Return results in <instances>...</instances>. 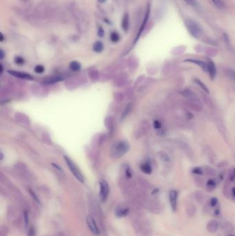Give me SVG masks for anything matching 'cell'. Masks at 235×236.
<instances>
[{
    "instance_id": "cell-32",
    "label": "cell",
    "mask_w": 235,
    "mask_h": 236,
    "mask_svg": "<svg viewBox=\"0 0 235 236\" xmlns=\"http://www.w3.org/2000/svg\"><path fill=\"white\" fill-rule=\"evenodd\" d=\"M153 126L154 128L156 130H161L162 127H163V125H162V123L159 120H155L153 122Z\"/></svg>"
},
{
    "instance_id": "cell-21",
    "label": "cell",
    "mask_w": 235,
    "mask_h": 236,
    "mask_svg": "<svg viewBox=\"0 0 235 236\" xmlns=\"http://www.w3.org/2000/svg\"><path fill=\"white\" fill-rule=\"evenodd\" d=\"M103 50V44L102 41H96L93 45V51L96 53H101Z\"/></svg>"
},
{
    "instance_id": "cell-40",
    "label": "cell",
    "mask_w": 235,
    "mask_h": 236,
    "mask_svg": "<svg viewBox=\"0 0 235 236\" xmlns=\"http://www.w3.org/2000/svg\"><path fill=\"white\" fill-rule=\"evenodd\" d=\"M230 196L232 197V200L235 201V186H233L232 189H231V191H230Z\"/></svg>"
},
{
    "instance_id": "cell-3",
    "label": "cell",
    "mask_w": 235,
    "mask_h": 236,
    "mask_svg": "<svg viewBox=\"0 0 235 236\" xmlns=\"http://www.w3.org/2000/svg\"><path fill=\"white\" fill-rule=\"evenodd\" d=\"M185 26L190 34L195 38H198L201 34V29L199 24L195 21L188 19L185 21Z\"/></svg>"
},
{
    "instance_id": "cell-14",
    "label": "cell",
    "mask_w": 235,
    "mask_h": 236,
    "mask_svg": "<svg viewBox=\"0 0 235 236\" xmlns=\"http://www.w3.org/2000/svg\"><path fill=\"white\" fill-rule=\"evenodd\" d=\"M89 27V24L87 20H86L85 19H81L78 22V25L77 28L78 29L81 31V32H84V31H86L88 30Z\"/></svg>"
},
{
    "instance_id": "cell-41",
    "label": "cell",
    "mask_w": 235,
    "mask_h": 236,
    "mask_svg": "<svg viewBox=\"0 0 235 236\" xmlns=\"http://www.w3.org/2000/svg\"><path fill=\"white\" fill-rule=\"evenodd\" d=\"M227 165V162L226 161H223L219 162V164H217V166L220 168H223Z\"/></svg>"
},
{
    "instance_id": "cell-24",
    "label": "cell",
    "mask_w": 235,
    "mask_h": 236,
    "mask_svg": "<svg viewBox=\"0 0 235 236\" xmlns=\"http://www.w3.org/2000/svg\"><path fill=\"white\" fill-rule=\"evenodd\" d=\"M203 170H204V173L208 176H215L217 174L215 170L210 166H206Z\"/></svg>"
},
{
    "instance_id": "cell-25",
    "label": "cell",
    "mask_w": 235,
    "mask_h": 236,
    "mask_svg": "<svg viewBox=\"0 0 235 236\" xmlns=\"http://www.w3.org/2000/svg\"><path fill=\"white\" fill-rule=\"evenodd\" d=\"M70 68H71L72 71H78L81 69V64L79 63L78 62L73 61L70 62Z\"/></svg>"
},
{
    "instance_id": "cell-43",
    "label": "cell",
    "mask_w": 235,
    "mask_h": 236,
    "mask_svg": "<svg viewBox=\"0 0 235 236\" xmlns=\"http://www.w3.org/2000/svg\"><path fill=\"white\" fill-rule=\"evenodd\" d=\"M29 236H34V229L33 227H30L29 230V233H28Z\"/></svg>"
},
{
    "instance_id": "cell-18",
    "label": "cell",
    "mask_w": 235,
    "mask_h": 236,
    "mask_svg": "<svg viewBox=\"0 0 235 236\" xmlns=\"http://www.w3.org/2000/svg\"><path fill=\"white\" fill-rule=\"evenodd\" d=\"M129 15L128 13H125L123 17L122 22V27L123 30L126 32L128 30L129 28Z\"/></svg>"
},
{
    "instance_id": "cell-28",
    "label": "cell",
    "mask_w": 235,
    "mask_h": 236,
    "mask_svg": "<svg viewBox=\"0 0 235 236\" xmlns=\"http://www.w3.org/2000/svg\"><path fill=\"white\" fill-rule=\"evenodd\" d=\"M218 203H219V200L217 199L216 197H211L210 200H209V202H208L209 205L210 206V207H211V208H214V207L217 206V205H218Z\"/></svg>"
},
{
    "instance_id": "cell-33",
    "label": "cell",
    "mask_w": 235,
    "mask_h": 236,
    "mask_svg": "<svg viewBox=\"0 0 235 236\" xmlns=\"http://www.w3.org/2000/svg\"><path fill=\"white\" fill-rule=\"evenodd\" d=\"M44 71H45L44 67L41 65H38L35 68H34V71H35L37 73H39V74L43 73Z\"/></svg>"
},
{
    "instance_id": "cell-34",
    "label": "cell",
    "mask_w": 235,
    "mask_h": 236,
    "mask_svg": "<svg viewBox=\"0 0 235 236\" xmlns=\"http://www.w3.org/2000/svg\"><path fill=\"white\" fill-rule=\"evenodd\" d=\"M29 192H30V194L31 197H33V199L34 201H35V202H36L38 204H39V205H40V204H41V202H40V201H39V198H38L37 196L35 195V193H34L33 191V190H31L30 189L29 190Z\"/></svg>"
},
{
    "instance_id": "cell-35",
    "label": "cell",
    "mask_w": 235,
    "mask_h": 236,
    "mask_svg": "<svg viewBox=\"0 0 235 236\" xmlns=\"http://www.w3.org/2000/svg\"><path fill=\"white\" fill-rule=\"evenodd\" d=\"M184 1L187 3H188L189 5H191L192 6L196 7L199 6V3L197 1H196V0H184Z\"/></svg>"
},
{
    "instance_id": "cell-8",
    "label": "cell",
    "mask_w": 235,
    "mask_h": 236,
    "mask_svg": "<svg viewBox=\"0 0 235 236\" xmlns=\"http://www.w3.org/2000/svg\"><path fill=\"white\" fill-rule=\"evenodd\" d=\"M207 71L209 73L210 78L214 79L216 77L217 75V68L216 66L214 64V62L211 60H208L207 62Z\"/></svg>"
},
{
    "instance_id": "cell-23",
    "label": "cell",
    "mask_w": 235,
    "mask_h": 236,
    "mask_svg": "<svg viewBox=\"0 0 235 236\" xmlns=\"http://www.w3.org/2000/svg\"><path fill=\"white\" fill-rule=\"evenodd\" d=\"M195 197L196 200L199 203H202L203 201L205 200V196L204 194H203L201 191H196L195 193Z\"/></svg>"
},
{
    "instance_id": "cell-27",
    "label": "cell",
    "mask_w": 235,
    "mask_h": 236,
    "mask_svg": "<svg viewBox=\"0 0 235 236\" xmlns=\"http://www.w3.org/2000/svg\"><path fill=\"white\" fill-rule=\"evenodd\" d=\"M110 40H111L112 42L113 43H116L120 39V37H119V35L117 33V32H112L111 34H110Z\"/></svg>"
},
{
    "instance_id": "cell-45",
    "label": "cell",
    "mask_w": 235,
    "mask_h": 236,
    "mask_svg": "<svg viewBox=\"0 0 235 236\" xmlns=\"http://www.w3.org/2000/svg\"><path fill=\"white\" fill-rule=\"evenodd\" d=\"M97 1L99 2V3H103L106 2V0H97Z\"/></svg>"
},
{
    "instance_id": "cell-7",
    "label": "cell",
    "mask_w": 235,
    "mask_h": 236,
    "mask_svg": "<svg viewBox=\"0 0 235 236\" xmlns=\"http://www.w3.org/2000/svg\"><path fill=\"white\" fill-rule=\"evenodd\" d=\"M86 223H87L88 227H89L90 230L92 231V233H94L96 235H99L100 234L99 228L96 224V222L92 216H88L87 217V218H86Z\"/></svg>"
},
{
    "instance_id": "cell-9",
    "label": "cell",
    "mask_w": 235,
    "mask_h": 236,
    "mask_svg": "<svg viewBox=\"0 0 235 236\" xmlns=\"http://www.w3.org/2000/svg\"><path fill=\"white\" fill-rule=\"evenodd\" d=\"M10 75H12L15 77L19 78L21 79H29V80H33V78L29 75V73H26L24 72H19V71H8Z\"/></svg>"
},
{
    "instance_id": "cell-17",
    "label": "cell",
    "mask_w": 235,
    "mask_h": 236,
    "mask_svg": "<svg viewBox=\"0 0 235 236\" xmlns=\"http://www.w3.org/2000/svg\"><path fill=\"white\" fill-rule=\"evenodd\" d=\"M179 147H180L183 151H184V153H185V154L190 157L189 154L191 153L192 151H191V148H190L189 145L187 143H186V142H184V141H181V140L179 142Z\"/></svg>"
},
{
    "instance_id": "cell-42",
    "label": "cell",
    "mask_w": 235,
    "mask_h": 236,
    "mask_svg": "<svg viewBox=\"0 0 235 236\" xmlns=\"http://www.w3.org/2000/svg\"><path fill=\"white\" fill-rule=\"evenodd\" d=\"M98 35L101 37H103V35H104V30L102 29V27H100L98 30Z\"/></svg>"
},
{
    "instance_id": "cell-16",
    "label": "cell",
    "mask_w": 235,
    "mask_h": 236,
    "mask_svg": "<svg viewBox=\"0 0 235 236\" xmlns=\"http://www.w3.org/2000/svg\"><path fill=\"white\" fill-rule=\"evenodd\" d=\"M217 183L215 180L209 179L206 182V189L209 192H212L216 189Z\"/></svg>"
},
{
    "instance_id": "cell-20",
    "label": "cell",
    "mask_w": 235,
    "mask_h": 236,
    "mask_svg": "<svg viewBox=\"0 0 235 236\" xmlns=\"http://www.w3.org/2000/svg\"><path fill=\"white\" fill-rule=\"evenodd\" d=\"M141 169L144 173L146 174H151V173L153 172V169H152V166L150 164H149L148 162H144L141 165Z\"/></svg>"
},
{
    "instance_id": "cell-29",
    "label": "cell",
    "mask_w": 235,
    "mask_h": 236,
    "mask_svg": "<svg viewBox=\"0 0 235 236\" xmlns=\"http://www.w3.org/2000/svg\"><path fill=\"white\" fill-rule=\"evenodd\" d=\"M226 75H227V77L232 79V81L235 82V71L234 70L231 68L227 69V70L226 71Z\"/></svg>"
},
{
    "instance_id": "cell-47",
    "label": "cell",
    "mask_w": 235,
    "mask_h": 236,
    "mask_svg": "<svg viewBox=\"0 0 235 236\" xmlns=\"http://www.w3.org/2000/svg\"><path fill=\"white\" fill-rule=\"evenodd\" d=\"M232 174H233V175H234V178H235V168L232 170Z\"/></svg>"
},
{
    "instance_id": "cell-11",
    "label": "cell",
    "mask_w": 235,
    "mask_h": 236,
    "mask_svg": "<svg viewBox=\"0 0 235 236\" xmlns=\"http://www.w3.org/2000/svg\"><path fill=\"white\" fill-rule=\"evenodd\" d=\"M179 95H181L182 97H184V98H188V99L196 98L195 93L192 91H191V89H188V88H184V89L180 90V91H179Z\"/></svg>"
},
{
    "instance_id": "cell-46",
    "label": "cell",
    "mask_w": 235,
    "mask_h": 236,
    "mask_svg": "<svg viewBox=\"0 0 235 236\" xmlns=\"http://www.w3.org/2000/svg\"><path fill=\"white\" fill-rule=\"evenodd\" d=\"M0 40H1V41H2L3 40V35L2 33H1V39H0Z\"/></svg>"
},
{
    "instance_id": "cell-38",
    "label": "cell",
    "mask_w": 235,
    "mask_h": 236,
    "mask_svg": "<svg viewBox=\"0 0 235 236\" xmlns=\"http://www.w3.org/2000/svg\"><path fill=\"white\" fill-rule=\"evenodd\" d=\"M220 215H221L220 207H217V209H215V211H214V216H215V217H219L220 216Z\"/></svg>"
},
{
    "instance_id": "cell-30",
    "label": "cell",
    "mask_w": 235,
    "mask_h": 236,
    "mask_svg": "<svg viewBox=\"0 0 235 236\" xmlns=\"http://www.w3.org/2000/svg\"><path fill=\"white\" fill-rule=\"evenodd\" d=\"M212 2L218 8L222 9L224 8V3L222 2V0H212Z\"/></svg>"
},
{
    "instance_id": "cell-10",
    "label": "cell",
    "mask_w": 235,
    "mask_h": 236,
    "mask_svg": "<svg viewBox=\"0 0 235 236\" xmlns=\"http://www.w3.org/2000/svg\"><path fill=\"white\" fill-rule=\"evenodd\" d=\"M206 228L210 233H215L219 228L218 222L215 220H210L206 225Z\"/></svg>"
},
{
    "instance_id": "cell-2",
    "label": "cell",
    "mask_w": 235,
    "mask_h": 236,
    "mask_svg": "<svg viewBox=\"0 0 235 236\" xmlns=\"http://www.w3.org/2000/svg\"><path fill=\"white\" fill-rule=\"evenodd\" d=\"M64 159H65V162H66V164L68 166L69 169H70V171L72 172V174L74 175L75 178H77L80 182L84 183V175H82V173L80 171V170H79L77 166H76V164H75L74 162L71 160V159L69 158L68 157H67V156H64Z\"/></svg>"
},
{
    "instance_id": "cell-31",
    "label": "cell",
    "mask_w": 235,
    "mask_h": 236,
    "mask_svg": "<svg viewBox=\"0 0 235 236\" xmlns=\"http://www.w3.org/2000/svg\"><path fill=\"white\" fill-rule=\"evenodd\" d=\"M160 158L161 159L165 162H168L170 161V157L165 152H161L160 153Z\"/></svg>"
},
{
    "instance_id": "cell-36",
    "label": "cell",
    "mask_w": 235,
    "mask_h": 236,
    "mask_svg": "<svg viewBox=\"0 0 235 236\" xmlns=\"http://www.w3.org/2000/svg\"><path fill=\"white\" fill-rule=\"evenodd\" d=\"M24 222H25V224L26 226L29 225V212L27 211H25L24 213Z\"/></svg>"
},
{
    "instance_id": "cell-22",
    "label": "cell",
    "mask_w": 235,
    "mask_h": 236,
    "mask_svg": "<svg viewBox=\"0 0 235 236\" xmlns=\"http://www.w3.org/2000/svg\"><path fill=\"white\" fill-rule=\"evenodd\" d=\"M203 101H204L206 105L208 106V107H210V108H212L213 107V102L212 100L211 99V98H210V97L207 95V93H205V94H203Z\"/></svg>"
},
{
    "instance_id": "cell-37",
    "label": "cell",
    "mask_w": 235,
    "mask_h": 236,
    "mask_svg": "<svg viewBox=\"0 0 235 236\" xmlns=\"http://www.w3.org/2000/svg\"><path fill=\"white\" fill-rule=\"evenodd\" d=\"M15 63L17 64H22L24 62V59L21 57H16L15 59Z\"/></svg>"
},
{
    "instance_id": "cell-26",
    "label": "cell",
    "mask_w": 235,
    "mask_h": 236,
    "mask_svg": "<svg viewBox=\"0 0 235 236\" xmlns=\"http://www.w3.org/2000/svg\"><path fill=\"white\" fill-rule=\"evenodd\" d=\"M192 173L196 175H202L204 173V170L199 166H196L192 169Z\"/></svg>"
},
{
    "instance_id": "cell-39",
    "label": "cell",
    "mask_w": 235,
    "mask_h": 236,
    "mask_svg": "<svg viewBox=\"0 0 235 236\" xmlns=\"http://www.w3.org/2000/svg\"><path fill=\"white\" fill-rule=\"evenodd\" d=\"M185 116L186 118H188V119H192V118L194 117L193 114L190 111H185Z\"/></svg>"
},
{
    "instance_id": "cell-13",
    "label": "cell",
    "mask_w": 235,
    "mask_h": 236,
    "mask_svg": "<svg viewBox=\"0 0 235 236\" xmlns=\"http://www.w3.org/2000/svg\"><path fill=\"white\" fill-rule=\"evenodd\" d=\"M185 212L189 217H192L196 212V208L192 203H189L185 206Z\"/></svg>"
},
{
    "instance_id": "cell-4",
    "label": "cell",
    "mask_w": 235,
    "mask_h": 236,
    "mask_svg": "<svg viewBox=\"0 0 235 236\" xmlns=\"http://www.w3.org/2000/svg\"><path fill=\"white\" fill-rule=\"evenodd\" d=\"M109 195L108 184L104 180H101L99 184V197L102 202H105Z\"/></svg>"
},
{
    "instance_id": "cell-12",
    "label": "cell",
    "mask_w": 235,
    "mask_h": 236,
    "mask_svg": "<svg viewBox=\"0 0 235 236\" xmlns=\"http://www.w3.org/2000/svg\"><path fill=\"white\" fill-rule=\"evenodd\" d=\"M184 62H191V63L198 65L200 68H201L203 71H204L205 72H207V64L204 62L201 61V60H194V59H188V60H184Z\"/></svg>"
},
{
    "instance_id": "cell-19",
    "label": "cell",
    "mask_w": 235,
    "mask_h": 236,
    "mask_svg": "<svg viewBox=\"0 0 235 236\" xmlns=\"http://www.w3.org/2000/svg\"><path fill=\"white\" fill-rule=\"evenodd\" d=\"M129 213V209L128 208H124V207H121L119 209H117L115 214L117 217H126L128 214Z\"/></svg>"
},
{
    "instance_id": "cell-48",
    "label": "cell",
    "mask_w": 235,
    "mask_h": 236,
    "mask_svg": "<svg viewBox=\"0 0 235 236\" xmlns=\"http://www.w3.org/2000/svg\"><path fill=\"white\" fill-rule=\"evenodd\" d=\"M229 236H232V235H229Z\"/></svg>"
},
{
    "instance_id": "cell-1",
    "label": "cell",
    "mask_w": 235,
    "mask_h": 236,
    "mask_svg": "<svg viewBox=\"0 0 235 236\" xmlns=\"http://www.w3.org/2000/svg\"><path fill=\"white\" fill-rule=\"evenodd\" d=\"M130 145L128 142L124 140H120L114 143L110 149V155L113 158H119L122 157L128 151Z\"/></svg>"
},
{
    "instance_id": "cell-5",
    "label": "cell",
    "mask_w": 235,
    "mask_h": 236,
    "mask_svg": "<svg viewBox=\"0 0 235 236\" xmlns=\"http://www.w3.org/2000/svg\"><path fill=\"white\" fill-rule=\"evenodd\" d=\"M185 104L189 108H191L193 110H195L196 112H201L203 110V106L201 105V102L199 101L198 99L196 98H190L188 99L185 101Z\"/></svg>"
},
{
    "instance_id": "cell-15",
    "label": "cell",
    "mask_w": 235,
    "mask_h": 236,
    "mask_svg": "<svg viewBox=\"0 0 235 236\" xmlns=\"http://www.w3.org/2000/svg\"><path fill=\"white\" fill-rule=\"evenodd\" d=\"M193 82H194L198 86H199V87L201 88L206 93H207V94H209L210 90H209L208 87L202 81L200 80V79H198V78H194V79H193Z\"/></svg>"
},
{
    "instance_id": "cell-44",
    "label": "cell",
    "mask_w": 235,
    "mask_h": 236,
    "mask_svg": "<svg viewBox=\"0 0 235 236\" xmlns=\"http://www.w3.org/2000/svg\"><path fill=\"white\" fill-rule=\"evenodd\" d=\"M3 51L1 50V59H3Z\"/></svg>"
},
{
    "instance_id": "cell-6",
    "label": "cell",
    "mask_w": 235,
    "mask_h": 236,
    "mask_svg": "<svg viewBox=\"0 0 235 236\" xmlns=\"http://www.w3.org/2000/svg\"><path fill=\"white\" fill-rule=\"evenodd\" d=\"M178 191L176 190H171L169 192V200H170V206L173 212H176L177 210V200H178Z\"/></svg>"
}]
</instances>
